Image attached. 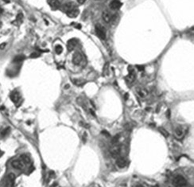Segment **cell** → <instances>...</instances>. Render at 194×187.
Listing matches in <instances>:
<instances>
[{
  "instance_id": "6da1fadb",
  "label": "cell",
  "mask_w": 194,
  "mask_h": 187,
  "mask_svg": "<svg viewBox=\"0 0 194 187\" xmlns=\"http://www.w3.org/2000/svg\"><path fill=\"white\" fill-rule=\"evenodd\" d=\"M173 184L175 187H183L187 185V180L182 175H177L173 178Z\"/></svg>"
},
{
  "instance_id": "7a4b0ae2",
  "label": "cell",
  "mask_w": 194,
  "mask_h": 187,
  "mask_svg": "<svg viewBox=\"0 0 194 187\" xmlns=\"http://www.w3.org/2000/svg\"><path fill=\"white\" fill-rule=\"evenodd\" d=\"M128 70H129V73L126 77V81L128 84H132L136 80V73H135L133 67H131V66L128 67Z\"/></svg>"
},
{
  "instance_id": "3957f363",
  "label": "cell",
  "mask_w": 194,
  "mask_h": 187,
  "mask_svg": "<svg viewBox=\"0 0 194 187\" xmlns=\"http://www.w3.org/2000/svg\"><path fill=\"white\" fill-rule=\"evenodd\" d=\"M121 151V146L117 144V143H114L111 148H110V154L112 157L115 158H118Z\"/></svg>"
},
{
  "instance_id": "277c9868",
  "label": "cell",
  "mask_w": 194,
  "mask_h": 187,
  "mask_svg": "<svg viewBox=\"0 0 194 187\" xmlns=\"http://www.w3.org/2000/svg\"><path fill=\"white\" fill-rule=\"evenodd\" d=\"M84 61V57L80 52H76L72 57V62L76 65H81Z\"/></svg>"
},
{
  "instance_id": "5b68a950",
  "label": "cell",
  "mask_w": 194,
  "mask_h": 187,
  "mask_svg": "<svg viewBox=\"0 0 194 187\" xmlns=\"http://www.w3.org/2000/svg\"><path fill=\"white\" fill-rule=\"evenodd\" d=\"M95 30H96V34L98 35L99 38H101V39L106 38V31H105L104 27H103V26H101V25H99V24H97V25H96Z\"/></svg>"
},
{
  "instance_id": "8992f818",
  "label": "cell",
  "mask_w": 194,
  "mask_h": 187,
  "mask_svg": "<svg viewBox=\"0 0 194 187\" xmlns=\"http://www.w3.org/2000/svg\"><path fill=\"white\" fill-rule=\"evenodd\" d=\"M15 182V173H9L8 175L6 176V182H5L6 187H14Z\"/></svg>"
},
{
  "instance_id": "52a82bcc",
  "label": "cell",
  "mask_w": 194,
  "mask_h": 187,
  "mask_svg": "<svg viewBox=\"0 0 194 187\" xmlns=\"http://www.w3.org/2000/svg\"><path fill=\"white\" fill-rule=\"evenodd\" d=\"M174 133H175V136L177 137V138L178 139H182V138H183L184 135H185L186 132H185V129H184L182 126H178V127H177V128H175Z\"/></svg>"
},
{
  "instance_id": "ba28073f",
  "label": "cell",
  "mask_w": 194,
  "mask_h": 187,
  "mask_svg": "<svg viewBox=\"0 0 194 187\" xmlns=\"http://www.w3.org/2000/svg\"><path fill=\"white\" fill-rule=\"evenodd\" d=\"M24 164L25 163L21 159H15L14 161H12L11 163V166L17 170H22L24 168Z\"/></svg>"
},
{
  "instance_id": "9c48e42d",
  "label": "cell",
  "mask_w": 194,
  "mask_h": 187,
  "mask_svg": "<svg viewBox=\"0 0 194 187\" xmlns=\"http://www.w3.org/2000/svg\"><path fill=\"white\" fill-rule=\"evenodd\" d=\"M10 97L11 99V101L14 102L15 104H18L21 101V95L17 91H15V92H11Z\"/></svg>"
},
{
  "instance_id": "30bf717a",
  "label": "cell",
  "mask_w": 194,
  "mask_h": 187,
  "mask_svg": "<svg viewBox=\"0 0 194 187\" xmlns=\"http://www.w3.org/2000/svg\"><path fill=\"white\" fill-rule=\"evenodd\" d=\"M127 162L125 158L123 157H119L116 159V165L119 168H124L126 166Z\"/></svg>"
},
{
  "instance_id": "8fae6325",
  "label": "cell",
  "mask_w": 194,
  "mask_h": 187,
  "mask_svg": "<svg viewBox=\"0 0 194 187\" xmlns=\"http://www.w3.org/2000/svg\"><path fill=\"white\" fill-rule=\"evenodd\" d=\"M48 3L53 10H57L61 6V3L59 0H48Z\"/></svg>"
},
{
  "instance_id": "7c38bea8",
  "label": "cell",
  "mask_w": 194,
  "mask_h": 187,
  "mask_svg": "<svg viewBox=\"0 0 194 187\" xmlns=\"http://www.w3.org/2000/svg\"><path fill=\"white\" fill-rule=\"evenodd\" d=\"M79 9L77 8V7H75V8H73V9H72V10H69V11H67L66 12V15L69 17V18H76V17H77L78 16V15H79Z\"/></svg>"
},
{
  "instance_id": "4fadbf2b",
  "label": "cell",
  "mask_w": 194,
  "mask_h": 187,
  "mask_svg": "<svg viewBox=\"0 0 194 187\" xmlns=\"http://www.w3.org/2000/svg\"><path fill=\"white\" fill-rule=\"evenodd\" d=\"M122 3L119 0H112L110 3V8L111 10H118L121 7Z\"/></svg>"
},
{
  "instance_id": "5bb4252c",
  "label": "cell",
  "mask_w": 194,
  "mask_h": 187,
  "mask_svg": "<svg viewBox=\"0 0 194 187\" xmlns=\"http://www.w3.org/2000/svg\"><path fill=\"white\" fill-rule=\"evenodd\" d=\"M102 18H103V20L105 22H107V23L110 22L111 21V19H112V16H111V13L108 10H104L103 12Z\"/></svg>"
},
{
  "instance_id": "9a60e30c",
  "label": "cell",
  "mask_w": 194,
  "mask_h": 187,
  "mask_svg": "<svg viewBox=\"0 0 194 187\" xmlns=\"http://www.w3.org/2000/svg\"><path fill=\"white\" fill-rule=\"evenodd\" d=\"M77 40L76 39H75V38H72V39H70L69 42H68V44H67V48H68V49L69 51H72V50H73L74 49V48L76 46V45H77Z\"/></svg>"
},
{
  "instance_id": "2e32d148",
  "label": "cell",
  "mask_w": 194,
  "mask_h": 187,
  "mask_svg": "<svg viewBox=\"0 0 194 187\" xmlns=\"http://www.w3.org/2000/svg\"><path fill=\"white\" fill-rule=\"evenodd\" d=\"M75 7H76L75 3L70 2V3H65V4H64L62 9H63V10H64V12H67V11H69V10H70L75 8Z\"/></svg>"
},
{
  "instance_id": "e0dca14e",
  "label": "cell",
  "mask_w": 194,
  "mask_h": 187,
  "mask_svg": "<svg viewBox=\"0 0 194 187\" xmlns=\"http://www.w3.org/2000/svg\"><path fill=\"white\" fill-rule=\"evenodd\" d=\"M137 92L141 97H146L148 95V92L146 91V89H137Z\"/></svg>"
},
{
  "instance_id": "ac0fdd59",
  "label": "cell",
  "mask_w": 194,
  "mask_h": 187,
  "mask_svg": "<svg viewBox=\"0 0 194 187\" xmlns=\"http://www.w3.org/2000/svg\"><path fill=\"white\" fill-rule=\"evenodd\" d=\"M20 158H21V160L24 163H30V158L28 155H22Z\"/></svg>"
},
{
  "instance_id": "d6986e66",
  "label": "cell",
  "mask_w": 194,
  "mask_h": 187,
  "mask_svg": "<svg viewBox=\"0 0 194 187\" xmlns=\"http://www.w3.org/2000/svg\"><path fill=\"white\" fill-rule=\"evenodd\" d=\"M24 59H25L24 55H18V56H17V57H15V59H14V61H13L15 62V63H18V62L22 61Z\"/></svg>"
},
{
  "instance_id": "ffe728a7",
  "label": "cell",
  "mask_w": 194,
  "mask_h": 187,
  "mask_svg": "<svg viewBox=\"0 0 194 187\" xmlns=\"http://www.w3.org/2000/svg\"><path fill=\"white\" fill-rule=\"evenodd\" d=\"M158 131L161 132V134H162L164 137H165V138H167V137L169 136V132H168L165 129H164V128H158Z\"/></svg>"
},
{
  "instance_id": "44dd1931",
  "label": "cell",
  "mask_w": 194,
  "mask_h": 187,
  "mask_svg": "<svg viewBox=\"0 0 194 187\" xmlns=\"http://www.w3.org/2000/svg\"><path fill=\"white\" fill-rule=\"evenodd\" d=\"M62 49H62L61 45H56V47H55V51H56V53H57V54H61Z\"/></svg>"
},
{
  "instance_id": "7402d4cb",
  "label": "cell",
  "mask_w": 194,
  "mask_h": 187,
  "mask_svg": "<svg viewBox=\"0 0 194 187\" xmlns=\"http://www.w3.org/2000/svg\"><path fill=\"white\" fill-rule=\"evenodd\" d=\"M72 82L75 84H76V85H83L84 84V81H81V80H76V79H75V80H72Z\"/></svg>"
},
{
  "instance_id": "603a6c76",
  "label": "cell",
  "mask_w": 194,
  "mask_h": 187,
  "mask_svg": "<svg viewBox=\"0 0 194 187\" xmlns=\"http://www.w3.org/2000/svg\"><path fill=\"white\" fill-rule=\"evenodd\" d=\"M108 67H109V64L108 63H106L104 65V67H103V75L105 76V74H108Z\"/></svg>"
},
{
  "instance_id": "cb8c5ba5",
  "label": "cell",
  "mask_w": 194,
  "mask_h": 187,
  "mask_svg": "<svg viewBox=\"0 0 194 187\" xmlns=\"http://www.w3.org/2000/svg\"><path fill=\"white\" fill-rule=\"evenodd\" d=\"M10 131V128H6V129H4V130L2 131V135H3V136H6V135L9 134Z\"/></svg>"
},
{
  "instance_id": "d4e9b609",
  "label": "cell",
  "mask_w": 194,
  "mask_h": 187,
  "mask_svg": "<svg viewBox=\"0 0 194 187\" xmlns=\"http://www.w3.org/2000/svg\"><path fill=\"white\" fill-rule=\"evenodd\" d=\"M39 57V54H37V53H33L30 55L31 58H35V57Z\"/></svg>"
},
{
  "instance_id": "484cf974",
  "label": "cell",
  "mask_w": 194,
  "mask_h": 187,
  "mask_svg": "<svg viewBox=\"0 0 194 187\" xmlns=\"http://www.w3.org/2000/svg\"><path fill=\"white\" fill-rule=\"evenodd\" d=\"M136 67H137V69H138L139 71H143V70H144V69H145V67H144L143 65H137Z\"/></svg>"
},
{
  "instance_id": "4316f807",
  "label": "cell",
  "mask_w": 194,
  "mask_h": 187,
  "mask_svg": "<svg viewBox=\"0 0 194 187\" xmlns=\"http://www.w3.org/2000/svg\"><path fill=\"white\" fill-rule=\"evenodd\" d=\"M85 1H86V0H77V2H78L80 4H83V3H85Z\"/></svg>"
},
{
  "instance_id": "83f0119b",
  "label": "cell",
  "mask_w": 194,
  "mask_h": 187,
  "mask_svg": "<svg viewBox=\"0 0 194 187\" xmlns=\"http://www.w3.org/2000/svg\"><path fill=\"white\" fill-rule=\"evenodd\" d=\"M57 183L54 182V183H53V185H50V187H57Z\"/></svg>"
},
{
  "instance_id": "f1b7e54d",
  "label": "cell",
  "mask_w": 194,
  "mask_h": 187,
  "mask_svg": "<svg viewBox=\"0 0 194 187\" xmlns=\"http://www.w3.org/2000/svg\"><path fill=\"white\" fill-rule=\"evenodd\" d=\"M135 187H144L143 185H136Z\"/></svg>"
},
{
  "instance_id": "f546056e",
  "label": "cell",
  "mask_w": 194,
  "mask_h": 187,
  "mask_svg": "<svg viewBox=\"0 0 194 187\" xmlns=\"http://www.w3.org/2000/svg\"><path fill=\"white\" fill-rule=\"evenodd\" d=\"M5 45H5V44L3 43V45H0V49H3V47L5 46Z\"/></svg>"
},
{
  "instance_id": "4dcf8cb0",
  "label": "cell",
  "mask_w": 194,
  "mask_h": 187,
  "mask_svg": "<svg viewBox=\"0 0 194 187\" xmlns=\"http://www.w3.org/2000/svg\"><path fill=\"white\" fill-rule=\"evenodd\" d=\"M3 13V10L1 9V8H0V15H1Z\"/></svg>"
},
{
  "instance_id": "1f68e13d",
  "label": "cell",
  "mask_w": 194,
  "mask_h": 187,
  "mask_svg": "<svg viewBox=\"0 0 194 187\" xmlns=\"http://www.w3.org/2000/svg\"><path fill=\"white\" fill-rule=\"evenodd\" d=\"M69 84L65 86V89H69Z\"/></svg>"
},
{
  "instance_id": "d6a6232c",
  "label": "cell",
  "mask_w": 194,
  "mask_h": 187,
  "mask_svg": "<svg viewBox=\"0 0 194 187\" xmlns=\"http://www.w3.org/2000/svg\"><path fill=\"white\" fill-rule=\"evenodd\" d=\"M96 1H97V0H96Z\"/></svg>"
}]
</instances>
